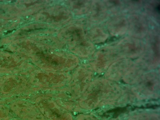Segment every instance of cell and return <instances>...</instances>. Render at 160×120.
I'll use <instances>...</instances> for the list:
<instances>
[{
    "instance_id": "obj_1",
    "label": "cell",
    "mask_w": 160,
    "mask_h": 120,
    "mask_svg": "<svg viewBox=\"0 0 160 120\" xmlns=\"http://www.w3.org/2000/svg\"><path fill=\"white\" fill-rule=\"evenodd\" d=\"M152 85V83L150 82H148L147 83V85L148 86H150Z\"/></svg>"
}]
</instances>
